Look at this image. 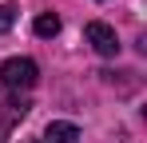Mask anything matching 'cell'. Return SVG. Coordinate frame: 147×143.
<instances>
[{
    "mask_svg": "<svg viewBox=\"0 0 147 143\" xmlns=\"http://www.w3.org/2000/svg\"><path fill=\"white\" fill-rule=\"evenodd\" d=\"M36 80H40V64L28 56H12L0 64V84L8 92H28V88H36Z\"/></svg>",
    "mask_w": 147,
    "mask_h": 143,
    "instance_id": "obj_1",
    "label": "cell"
},
{
    "mask_svg": "<svg viewBox=\"0 0 147 143\" xmlns=\"http://www.w3.org/2000/svg\"><path fill=\"white\" fill-rule=\"evenodd\" d=\"M16 24V4H0V36Z\"/></svg>",
    "mask_w": 147,
    "mask_h": 143,
    "instance_id": "obj_5",
    "label": "cell"
},
{
    "mask_svg": "<svg viewBox=\"0 0 147 143\" xmlns=\"http://www.w3.org/2000/svg\"><path fill=\"white\" fill-rule=\"evenodd\" d=\"M0 143H4V135H0Z\"/></svg>",
    "mask_w": 147,
    "mask_h": 143,
    "instance_id": "obj_6",
    "label": "cell"
},
{
    "mask_svg": "<svg viewBox=\"0 0 147 143\" xmlns=\"http://www.w3.org/2000/svg\"><path fill=\"white\" fill-rule=\"evenodd\" d=\"M84 40L96 48L99 56H107V60L119 52V36H115V28L103 24V20H92V24H88V28H84Z\"/></svg>",
    "mask_w": 147,
    "mask_h": 143,
    "instance_id": "obj_2",
    "label": "cell"
},
{
    "mask_svg": "<svg viewBox=\"0 0 147 143\" xmlns=\"http://www.w3.org/2000/svg\"><path fill=\"white\" fill-rule=\"evenodd\" d=\"M44 139L48 143H76L80 139V127L68 123V119H52L48 127H44Z\"/></svg>",
    "mask_w": 147,
    "mask_h": 143,
    "instance_id": "obj_3",
    "label": "cell"
},
{
    "mask_svg": "<svg viewBox=\"0 0 147 143\" xmlns=\"http://www.w3.org/2000/svg\"><path fill=\"white\" fill-rule=\"evenodd\" d=\"M32 32H36L40 40H52V36L60 32V16H56V12H40L36 24H32Z\"/></svg>",
    "mask_w": 147,
    "mask_h": 143,
    "instance_id": "obj_4",
    "label": "cell"
}]
</instances>
